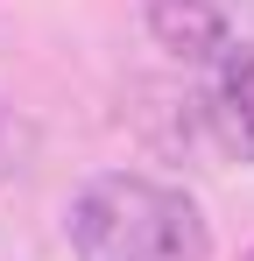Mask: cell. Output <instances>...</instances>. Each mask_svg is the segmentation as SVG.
<instances>
[{
	"instance_id": "6da1fadb",
	"label": "cell",
	"mask_w": 254,
	"mask_h": 261,
	"mask_svg": "<svg viewBox=\"0 0 254 261\" xmlns=\"http://www.w3.org/2000/svg\"><path fill=\"white\" fill-rule=\"evenodd\" d=\"M64 226L78 261H212L205 212L176 184H156L141 170H106L78 184Z\"/></svg>"
},
{
	"instance_id": "7a4b0ae2",
	"label": "cell",
	"mask_w": 254,
	"mask_h": 261,
	"mask_svg": "<svg viewBox=\"0 0 254 261\" xmlns=\"http://www.w3.org/2000/svg\"><path fill=\"white\" fill-rule=\"evenodd\" d=\"M148 36L184 64H226L254 49V0H141Z\"/></svg>"
},
{
	"instance_id": "3957f363",
	"label": "cell",
	"mask_w": 254,
	"mask_h": 261,
	"mask_svg": "<svg viewBox=\"0 0 254 261\" xmlns=\"http://www.w3.org/2000/svg\"><path fill=\"white\" fill-rule=\"evenodd\" d=\"M212 120L226 134V148H240L254 163V49L212 64Z\"/></svg>"
},
{
	"instance_id": "277c9868",
	"label": "cell",
	"mask_w": 254,
	"mask_h": 261,
	"mask_svg": "<svg viewBox=\"0 0 254 261\" xmlns=\"http://www.w3.org/2000/svg\"><path fill=\"white\" fill-rule=\"evenodd\" d=\"M247 261H254V254H247Z\"/></svg>"
}]
</instances>
